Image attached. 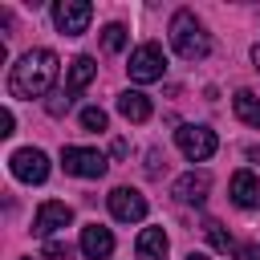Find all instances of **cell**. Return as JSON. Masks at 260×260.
Masks as SVG:
<instances>
[{"label": "cell", "instance_id": "15", "mask_svg": "<svg viewBox=\"0 0 260 260\" xmlns=\"http://www.w3.org/2000/svg\"><path fill=\"white\" fill-rule=\"evenodd\" d=\"M118 114L126 122H146L150 118V98L138 93V89H126V93H118Z\"/></svg>", "mask_w": 260, "mask_h": 260}, {"label": "cell", "instance_id": "2", "mask_svg": "<svg viewBox=\"0 0 260 260\" xmlns=\"http://www.w3.org/2000/svg\"><path fill=\"white\" fill-rule=\"evenodd\" d=\"M171 45H175V53L183 61H203L211 53V37L195 20V12H175L171 16Z\"/></svg>", "mask_w": 260, "mask_h": 260}, {"label": "cell", "instance_id": "8", "mask_svg": "<svg viewBox=\"0 0 260 260\" xmlns=\"http://www.w3.org/2000/svg\"><path fill=\"white\" fill-rule=\"evenodd\" d=\"M110 215H114L118 223H138V219H146V199H142V191H134V187H114V191H110Z\"/></svg>", "mask_w": 260, "mask_h": 260}, {"label": "cell", "instance_id": "14", "mask_svg": "<svg viewBox=\"0 0 260 260\" xmlns=\"http://www.w3.org/2000/svg\"><path fill=\"white\" fill-rule=\"evenodd\" d=\"M167 232L162 228H142L138 232V260H167Z\"/></svg>", "mask_w": 260, "mask_h": 260}, {"label": "cell", "instance_id": "9", "mask_svg": "<svg viewBox=\"0 0 260 260\" xmlns=\"http://www.w3.org/2000/svg\"><path fill=\"white\" fill-rule=\"evenodd\" d=\"M207 191H211V175L207 171H187V175H179L175 179V187H171V195L179 199V203H207Z\"/></svg>", "mask_w": 260, "mask_h": 260}, {"label": "cell", "instance_id": "25", "mask_svg": "<svg viewBox=\"0 0 260 260\" xmlns=\"http://www.w3.org/2000/svg\"><path fill=\"white\" fill-rule=\"evenodd\" d=\"M252 65H256V73H260V45L252 49Z\"/></svg>", "mask_w": 260, "mask_h": 260}, {"label": "cell", "instance_id": "3", "mask_svg": "<svg viewBox=\"0 0 260 260\" xmlns=\"http://www.w3.org/2000/svg\"><path fill=\"white\" fill-rule=\"evenodd\" d=\"M130 81H138V85H146V81H158L162 77V69H167V57H162V45H154V41H146V45H138L134 53H130Z\"/></svg>", "mask_w": 260, "mask_h": 260}, {"label": "cell", "instance_id": "18", "mask_svg": "<svg viewBox=\"0 0 260 260\" xmlns=\"http://www.w3.org/2000/svg\"><path fill=\"white\" fill-rule=\"evenodd\" d=\"M203 232H207L211 248H219V252H232V236H228V228H223V223H215V219H211V223H207Z\"/></svg>", "mask_w": 260, "mask_h": 260}, {"label": "cell", "instance_id": "1", "mask_svg": "<svg viewBox=\"0 0 260 260\" xmlns=\"http://www.w3.org/2000/svg\"><path fill=\"white\" fill-rule=\"evenodd\" d=\"M53 77H57V53L53 49H28L8 73V93L12 98H28V102L45 98Z\"/></svg>", "mask_w": 260, "mask_h": 260}, {"label": "cell", "instance_id": "4", "mask_svg": "<svg viewBox=\"0 0 260 260\" xmlns=\"http://www.w3.org/2000/svg\"><path fill=\"white\" fill-rule=\"evenodd\" d=\"M175 142H179V150H183L191 162H207V158L215 154V146H219V138H215L211 126H179V130H175Z\"/></svg>", "mask_w": 260, "mask_h": 260}, {"label": "cell", "instance_id": "21", "mask_svg": "<svg viewBox=\"0 0 260 260\" xmlns=\"http://www.w3.org/2000/svg\"><path fill=\"white\" fill-rule=\"evenodd\" d=\"M45 260H69V244L65 240H49L45 244Z\"/></svg>", "mask_w": 260, "mask_h": 260}, {"label": "cell", "instance_id": "5", "mask_svg": "<svg viewBox=\"0 0 260 260\" xmlns=\"http://www.w3.org/2000/svg\"><path fill=\"white\" fill-rule=\"evenodd\" d=\"M61 167L77 179H102L106 175V154L102 150H89V146H65L61 150Z\"/></svg>", "mask_w": 260, "mask_h": 260}, {"label": "cell", "instance_id": "23", "mask_svg": "<svg viewBox=\"0 0 260 260\" xmlns=\"http://www.w3.org/2000/svg\"><path fill=\"white\" fill-rule=\"evenodd\" d=\"M12 126H16V118H12V110H4V114H0V138H8Z\"/></svg>", "mask_w": 260, "mask_h": 260}, {"label": "cell", "instance_id": "24", "mask_svg": "<svg viewBox=\"0 0 260 260\" xmlns=\"http://www.w3.org/2000/svg\"><path fill=\"white\" fill-rule=\"evenodd\" d=\"M248 158H252V162L260 167V146H252V150H248Z\"/></svg>", "mask_w": 260, "mask_h": 260}, {"label": "cell", "instance_id": "22", "mask_svg": "<svg viewBox=\"0 0 260 260\" xmlns=\"http://www.w3.org/2000/svg\"><path fill=\"white\" fill-rule=\"evenodd\" d=\"M236 260H260V248L256 244H240L236 248Z\"/></svg>", "mask_w": 260, "mask_h": 260}, {"label": "cell", "instance_id": "12", "mask_svg": "<svg viewBox=\"0 0 260 260\" xmlns=\"http://www.w3.org/2000/svg\"><path fill=\"white\" fill-rule=\"evenodd\" d=\"M81 252H85L89 260H110V252H114V236H110V228H102V223L81 228Z\"/></svg>", "mask_w": 260, "mask_h": 260}, {"label": "cell", "instance_id": "6", "mask_svg": "<svg viewBox=\"0 0 260 260\" xmlns=\"http://www.w3.org/2000/svg\"><path fill=\"white\" fill-rule=\"evenodd\" d=\"M8 171H12V179H20V183H45V179H49V158H45V150H37V146H20V150H12Z\"/></svg>", "mask_w": 260, "mask_h": 260}, {"label": "cell", "instance_id": "26", "mask_svg": "<svg viewBox=\"0 0 260 260\" xmlns=\"http://www.w3.org/2000/svg\"><path fill=\"white\" fill-rule=\"evenodd\" d=\"M187 260H211V256H203V252H191V256H187Z\"/></svg>", "mask_w": 260, "mask_h": 260}, {"label": "cell", "instance_id": "11", "mask_svg": "<svg viewBox=\"0 0 260 260\" xmlns=\"http://www.w3.org/2000/svg\"><path fill=\"white\" fill-rule=\"evenodd\" d=\"M232 203L244 207V211H256L260 207V179L252 171H236L232 175Z\"/></svg>", "mask_w": 260, "mask_h": 260}, {"label": "cell", "instance_id": "20", "mask_svg": "<svg viewBox=\"0 0 260 260\" xmlns=\"http://www.w3.org/2000/svg\"><path fill=\"white\" fill-rule=\"evenodd\" d=\"M69 106H73V93H65V89H61V93H53V98H49V114H53V118H61V114H65V110H69Z\"/></svg>", "mask_w": 260, "mask_h": 260}, {"label": "cell", "instance_id": "16", "mask_svg": "<svg viewBox=\"0 0 260 260\" xmlns=\"http://www.w3.org/2000/svg\"><path fill=\"white\" fill-rule=\"evenodd\" d=\"M232 106H236V118H240V122H248V126L260 130V98H256L252 89H240V93L232 98Z\"/></svg>", "mask_w": 260, "mask_h": 260}, {"label": "cell", "instance_id": "10", "mask_svg": "<svg viewBox=\"0 0 260 260\" xmlns=\"http://www.w3.org/2000/svg\"><path fill=\"white\" fill-rule=\"evenodd\" d=\"M69 223H73V211H69V203H57V199H49V203H41V207H37L32 232H37V236H53V232H61V228H69Z\"/></svg>", "mask_w": 260, "mask_h": 260}, {"label": "cell", "instance_id": "13", "mask_svg": "<svg viewBox=\"0 0 260 260\" xmlns=\"http://www.w3.org/2000/svg\"><path fill=\"white\" fill-rule=\"evenodd\" d=\"M93 77H98V61H93V57H73V61H69V77H65V93L77 98Z\"/></svg>", "mask_w": 260, "mask_h": 260}, {"label": "cell", "instance_id": "19", "mask_svg": "<svg viewBox=\"0 0 260 260\" xmlns=\"http://www.w3.org/2000/svg\"><path fill=\"white\" fill-rule=\"evenodd\" d=\"M81 126L85 130H106V110H98V106L81 110Z\"/></svg>", "mask_w": 260, "mask_h": 260}, {"label": "cell", "instance_id": "17", "mask_svg": "<svg viewBox=\"0 0 260 260\" xmlns=\"http://www.w3.org/2000/svg\"><path fill=\"white\" fill-rule=\"evenodd\" d=\"M102 45H106V53H118V49L126 45V28H122V24H106V28H102Z\"/></svg>", "mask_w": 260, "mask_h": 260}, {"label": "cell", "instance_id": "7", "mask_svg": "<svg viewBox=\"0 0 260 260\" xmlns=\"http://www.w3.org/2000/svg\"><path fill=\"white\" fill-rule=\"evenodd\" d=\"M93 16V4L89 0H57L53 4V24L65 32V37H81L85 24Z\"/></svg>", "mask_w": 260, "mask_h": 260}]
</instances>
